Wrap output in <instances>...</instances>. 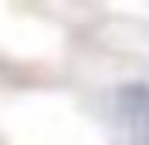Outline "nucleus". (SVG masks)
<instances>
[{"mask_svg": "<svg viewBox=\"0 0 149 145\" xmlns=\"http://www.w3.org/2000/svg\"><path fill=\"white\" fill-rule=\"evenodd\" d=\"M112 125L129 145H149V81L129 78L112 91Z\"/></svg>", "mask_w": 149, "mask_h": 145, "instance_id": "nucleus-1", "label": "nucleus"}]
</instances>
